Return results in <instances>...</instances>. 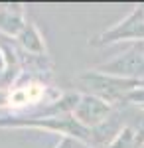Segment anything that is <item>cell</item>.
I'll list each match as a JSON object with an SVG mask.
<instances>
[{"label":"cell","mask_w":144,"mask_h":148,"mask_svg":"<svg viewBox=\"0 0 144 148\" xmlns=\"http://www.w3.org/2000/svg\"><path fill=\"white\" fill-rule=\"evenodd\" d=\"M71 114H73V119L83 128L93 130L99 125H103L112 114V105L109 101L97 97V95H93V93L91 95L85 93V95L79 97V101H77V105H75V109H73Z\"/></svg>","instance_id":"2"},{"label":"cell","mask_w":144,"mask_h":148,"mask_svg":"<svg viewBox=\"0 0 144 148\" xmlns=\"http://www.w3.org/2000/svg\"><path fill=\"white\" fill-rule=\"evenodd\" d=\"M10 105V91L8 89H0V107Z\"/></svg>","instance_id":"8"},{"label":"cell","mask_w":144,"mask_h":148,"mask_svg":"<svg viewBox=\"0 0 144 148\" xmlns=\"http://www.w3.org/2000/svg\"><path fill=\"white\" fill-rule=\"evenodd\" d=\"M24 28H26V22H24L20 10L12 12L10 8H8V10H6V8L0 10V32H2V34L18 38V36L22 34Z\"/></svg>","instance_id":"5"},{"label":"cell","mask_w":144,"mask_h":148,"mask_svg":"<svg viewBox=\"0 0 144 148\" xmlns=\"http://www.w3.org/2000/svg\"><path fill=\"white\" fill-rule=\"evenodd\" d=\"M122 40H138V42L144 40V8L142 6H136L121 24H117L111 30L103 32L93 44L105 46V44L122 42Z\"/></svg>","instance_id":"3"},{"label":"cell","mask_w":144,"mask_h":148,"mask_svg":"<svg viewBox=\"0 0 144 148\" xmlns=\"http://www.w3.org/2000/svg\"><path fill=\"white\" fill-rule=\"evenodd\" d=\"M79 140H75V138H69V136H63L59 142H57V146L56 148H77Z\"/></svg>","instance_id":"7"},{"label":"cell","mask_w":144,"mask_h":148,"mask_svg":"<svg viewBox=\"0 0 144 148\" xmlns=\"http://www.w3.org/2000/svg\"><path fill=\"white\" fill-rule=\"evenodd\" d=\"M142 8H144V6H142Z\"/></svg>","instance_id":"11"},{"label":"cell","mask_w":144,"mask_h":148,"mask_svg":"<svg viewBox=\"0 0 144 148\" xmlns=\"http://www.w3.org/2000/svg\"><path fill=\"white\" fill-rule=\"evenodd\" d=\"M18 42L22 44L30 53H36V56H44L45 53V46L44 40L38 32V28L32 26V24H26V28L22 30V34L18 36Z\"/></svg>","instance_id":"6"},{"label":"cell","mask_w":144,"mask_h":148,"mask_svg":"<svg viewBox=\"0 0 144 148\" xmlns=\"http://www.w3.org/2000/svg\"><path fill=\"white\" fill-rule=\"evenodd\" d=\"M97 73L103 75H111L119 79H130V81H142L144 79V53L140 47L134 44L128 51H124L115 59L103 63L95 69Z\"/></svg>","instance_id":"1"},{"label":"cell","mask_w":144,"mask_h":148,"mask_svg":"<svg viewBox=\"0 0 144 148\" xmlns=\"http://www.w3.org/2000/svg\"><path fill=\"white\" fill-rule=\"evenodd\" d=\"M2 75H6V59L0 53V77H2Z\"/></svg>","instance_id":"9"},{"label":"cell","mask_w":144,"mask_h":148,"mask_svg":"<svg viewBox=\"0 0 144 148\" xmlns=\"http://www.w3.org/2000/svg\"><path fill=\"white\" fill-rule=\"evenodd\" d=\"M136 46L140 47V51H142V53H144V40H142V42H138V44H136Z\"/></svg>","instance_id":"10"},{"label":"cell","mask_w":144,"mask_h":148,"mask_svg":"<svg viewBox=\"0 0 144 148\" xmlns=\"http://www.w3.org/2000/svg\"><path fill=\"white\" fill-rule=\"evenodd\" d=\"M42 97H44V87L38 83H30L10 91V105H16V107L32 105V103H38Z\"/></svg>","instance_id":"4"}]
</instances>
